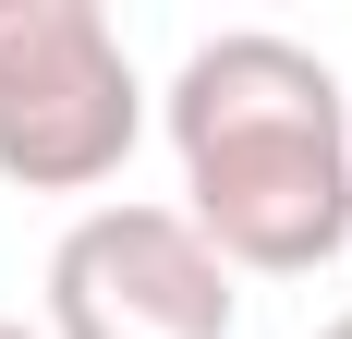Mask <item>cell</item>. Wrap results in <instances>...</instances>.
Segmentation results:
<instances>
[{
    "label": "cell",
    "mask_w": 352,
    "mask_h": 339,
    "mask_svg": "<svg viewBox=\"0 0 352 339\" xmlns=\"http://www.w3.org/2000/svg\"><path fill=\"white\" fill-rule=\"evenodd\" d=\"M182 218L231 279H316L352 242V109L304 36L231 25L170 73Z\"/></svg>",
    "instance_id": "1"
},
{
    "label": "cell",
    "mask_w": 352,
    "mask_h": 339,
    "mask_svg": "<svg viewBox=\"0 0 352 339\" xmlns=\"http://www.w3.org/2000/svg\"><path fill=\"white\" fill-rule=\"evenodd\" d=\"M146 134V85L98 0H0V182L98 194Z\"/></svg>",
    "instance_id": "2"
},
{
    "label": "cell",
    "mask_w": 352,
    "mask_h": 339,
    "mask_svg": "<svg viewBox=\"0 0 352 339\" xmlns=\"http://www.w3.org/2000/svg\"><path fill=\"white\" fill-rule=\"evenodd\" d=\"M231 303L182 206H85L49 242V339H231Z\"/></svg>",
    "instance_id": "3"
},
{
    "label": "cell",
    "mask_w": 352,
    "mask_h": 339,
    "mask_svg": "<svg viewBox=\"0 0 352 339\" xmlns=\"http://www.w3.org/2000/svg\"><path fill=\"white\" fill-rule=\"evenodd\" d=\"M0 339H49V327H25V315H0Z\"/></svg>",
    "instance_id": "4"
},
{
    "label": "cell",
    "mask_w": 352,
    "mask_h": 339,
    "mask_svg": "<svg viewBox=\"0 0 352 339\" xmlns=\"http://www.w3.org/2000/svg\"><path fill=\"white\" fill-rule=\"evenodd\" d=\"M316 339H352V315H328V327H316Z\"/></svg>",
    "instance_id": "5"
}]
</instances>
